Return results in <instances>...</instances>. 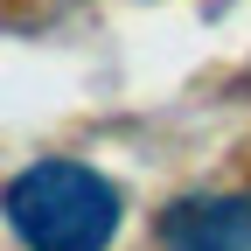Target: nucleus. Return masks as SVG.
Segmentation results:
<instances>
[{
    "mask_svg": "<svg viewBox=\"0 0 251 251\" xmlns=\"http://www.w3.org/2000/svg\"><path fill=\"white\" fill-rule=\"evenodd\" d=\"M7 230L21 237V251H112L119 237V188L84 168V161H35L7 181Z\"/></svg>",
    "mask_w": 251,
    "mask_h": 251,
    "instance_id": "nucleus-1",
    "label": "nucleus"
},
{
    "mask_svg": "<svg viewBox=\"0 0 251 251\" xmlns=\"http://www.w3.org/2000/svg\"><path fill=\"white\" fill-rule=\"evenodd\" d=\"M161 251H251V196H188L161 216Z\"/></svg>",
    "mask_w": 251,
    "mask_h": 251,
    "instance_id": "nucleus-2",
    "label": "nucleus"
}]
</instances>
